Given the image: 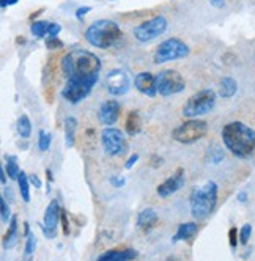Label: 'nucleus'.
<instances>
[{"label":"nucleus","instance_id":"1","mask_svg":"<svg viewBox=\"0 0 255 261\" xmlns=\"http://www.w3.org/2000/svg\"><path fill=\"white\" fill-rule=\"evenodd\" d=\"M62 71L66 79L81 81V82H85L95 87L99 79L101 60L96 54L90 50L74 49L63 57Z\"/></svg>","mask_w":255,"mask_h":261},{"label":"nucleus","instance_id":"2","mask_svg":"<svg viewBox=\"0 0 255 261\" xmlns=\"http://www.w3.org/2000/svg\"><path fill=\"white\" fill-rule=\"evenodd\" d=\"M222 142L236 158H247L255 153V130L241 121H230L222 127Z\"/></svg>","mask_w":255,"mask_h":261},{"label":"nucleus","instance_id":"3","mask_svg":"<svg viewBox=\"0 0 255 261\" xmlns=\"http://www.w3.org/2000/svg\"><path fill=\"white\" fill-rule=\"evenodd\" d=\"M191 214L194 219H207L217 204V184L214 181H207L192 189L189 197Z\"/></svg>","mask_w":255,"mask_h":261},{"label":"nucleus","instance_id":"4","mask_svg":"<svg viewBox=\"0 0 255 261\" xmlns=\"http://www.w3.org/2000/svg\"><path fill=\"white\" fill-rule=\"evenodd\" d=\"M121 35L123 32L115 21L99 19L85 30V40L98 49H109L121 40Z\"/></svg>","mask_w":255,"mask_h":261},{"label":"nucleus","instance_id":"5","mask_svg":"<svg viewBox=\"0 0 255 261\" xmlns=\"http://www.w3.org/2000/svg\"><path fill=\"white\" fill-rule=\"evenodd\" d=\"M216 91L213 88H205L202 91H197L192 95L185 107H183V115L186 118H198L202 115H207L216 106Z\"/></svg>","mask_w":255,"mask_h":261},{"label":"nucleus","instance_id":"6","mask_svg":"<svg viewBox=\"0 0 255 261\" xmlns=\"http://www.w3.org/2000/svg\"><path fill=\"white\" fill-rule=\"evenodd\" d=\"M208 134V123L198 118H189L172 130V137L178 143L191 145Z\"/></svg>","mask_w":255,"mask_h":261},{"label":"nucleus","instance_id":"7","mask_svg":"<svg viewBox=\"0 0 255 261\" xmlns=\"http://www.w3.org/2000/svg\"><path fill=\"white\" fill-rule=\"evenodd\" d=\"M189 52L191 49L185 41H181L180 38H169L158 46L153 55V62L156 65H162L178 59H185L189 55Z\"/></svg>","mask_w":255,"mask_h":261},{"label":"nucleus","instance_id":"8","mask_svg":"<svg viewBox=\"0 0 255 261\" xmlns=\"http://www.w3.org/2000/svg\"><path fill=\"white\" fill-rule=\"evenodd\" d=\"M156 88L158 95L167 98L185 91L186 81L176 69H162L156 74Z\"/></svg>","mask_w":255,"mask_h":261},{"label":"nucleus","instance_id":"9","mask_svg":"<svg viewBox=\"0 0 255 261\" xmlns=\"http://www.w3.org/2000/svg\"><path fill=\"white\" fill-rule=\"evenodd\" d=\"M167 19L164 16H155L153 19H148L142 22L140 25L134 27L133 33H134V38L139 43H150L153 40H156L158 36H161L164 32L167 30Z\"/></svg>","mask_w":255,"mask_h":261},{"label":"nucleus","instance_id":"10","mask_svg":"<svg viewBox=\"0 0 255 261\" xmlns=\"http://www.w3.org/2000/svg\"><path fill=\"white\" fill-rule=\"evenodd\" d=\"M101 143L104 148V153L109 156H121L126 151V139L120 129L106 126L101 133Z\"/></svg>","mask_w":255,"mask_h":261},{"label":"nucleus","instance_id":"11","mask_svg":"<svg viewBox=\"0 0 255 261\" xmlns=\"http://www.w3.org/2000/svg\"><path fill=\"white\" fill-rule=\"evenodd\" d=\"M106 90L111 93L112 96H123L130 91L131 82L128 77L126 71L123 69H112L106 74Z\"/></svg>","mask_w":255,"mask_h":261},{"label":"nucleus","instance_id":"12","mask_svg":"<svg viewBox=\"0 0 255 261\" xmlns=\"http://www.w3.org/2000/svg\"><path fill=\"white\" fill-rule=\"evenodd\" d=\"M62 216V210H60V203L59 200H52L47 208L44 211V217H43V223H41V231L47 239H54L57 236V227H59V219Z\"/></svg>","mask_w":255,"mask_h":261},{"label":"nucleus","instance_id":"13","mask_svg":"<svg viewBox=\"0 0 255 261\" xmlns=\"http://www.w3.org/2000/svg\"><path fill=\"white\" fill-rule=\"evenodd\" d=\"M92 90H93V87L90 84L66 79V84L62 90V96L65 98V101H68L71 104H79L90 95V93H92Z\"/></svg>","mask_w":255,"mask_h":261},{"label":"nucleus","instance_id":"14","mask_svg":"<svg viewBox=\"0 0 255 261\" xmlns=\"http://www.w3.org/2000/svg\"><path fill=\"white\" fill-rule=\"evenodd\" d=\"M185 173H186L185 169H176L175 173H172L170 178H167L166 181L161 182L158 186V189H156L158 195L161 198H167V197L176 194L185 186V181H186V175Z\"/></svg>","mask_w":255,"mask_h":261},{"label":"nucleus","instance_id":"15","mask_svg":"<svg viewBox=\"0 0 255 261\" xmlns=\"http://www.w3.org/2000/svg\"><path fill=\"white\" fill-rule=\"evenodd\" d=\"M121 114V106L115 99H107L101 104L99 112H98V118L103 126H114Z\"/></svg>","mask_w":255,"mask_h":261},{"label":"nucleus","instance_id":"16","mask_svg":"<svg viewBox=\"0 0 255 261\" xmlns=\"http://www.w3.org/2000/svg\"><path fill=\"white\" fill-rule=\"evenodd\" d=\"M134 87L142 93V95L155 98L158 95V88H156V76H153L151 72H139L134 77Z\"/></svg>","mask_w":255,"mask_h":261},{"label":"nucleus","instance_id":"17","mask_svg":"<svg viewBox=\"0 0 255 261\" xmlns=\"http://www.w3.org/2000/svg\"><path fill=\"white\" fill-rule=\"evenodd\" d=\"M158 222H159V217L153 208H145L137 216V227L143 233H150L158 225Z\"/></svg>","mask_w":255,"mask_h":261},{"label":"nucleus","instance_id":"18","mask_svg":"<svg viewBox=\"0 0 255 261\" xmlns=\"http://www.w3.org/2000/svg\"><path fill=\"white\" fill-rule=\"evenodd\" d=\"M139 256V252L134 249H114L107 250L98 256L99 261H126V259H134Z\"/></svg>","mask_w":255,"mask_h":261},{"label":"nucleus","instance_id":"19","mask_svg":"<svg viewBox=\"0 0 255 261\" xmlns=\"http://www.w3.org/2000/svg\"><path fill=\"white\" fill-rule=\"evenodd\" d=\"M198 233V225L195 222H186V223H180V227L172 238V242H180V241H188L194 238Z\"/></svg>","mask_w":255,"mask_h":261},{"label":"nucleus","instance_id":"20","mask_svg":"<svg viewBox=\"0 0 255 261\" xmlns=\"http://www.w3.org/2000/svg\"><path fill=\"white\" fill-rule=\"evenodd\" d=\"M17 241H19V225H17V216H13L10 220V227H8V231L4 238L2 246L5 250H8L17 244Z\"/></svg>","mask_w":255,"mask_h":261},{"label":"nucleus","instance_id":"21","mask_svg":"<svg viewBox=\"0 0 255 261\" xmlns=\"http://www.w3.org/2000/svg\"><path fill=\"white\" fill-rule=\"evenodd\" d=\"M76 129H78V120L74 117H66L65 118V145H66V148L74 146Z\"/></svg>","mask_w":255,"mask_h":261},{"label":"nucleus","instance_id":"22","mask_svg":"<svg viewBox=\"0 0 255 261\" xmlns=\"http://www.w3.org/2000/svg\"><path fill=\"white\" fill-rule=\"evenodd\" d=\"M142 130V118L139 115L137 110H133L130 112V115L126 118V133L128 136H137Z\"/></svg>","mask_w":255,"mask_h":261},{"label":"nucleus","instance_id":"23","mask_svg":"<svg viewBox=\"0 0 255 261\" xmlns=\"http://www.w3.org/2000/svg\"><path fill=\"white\" fill-rule=\"evenodd\" d=\"M238 91V84L233 77H222L219 84V96L221 98H232Z\"/></svg>","mask_w":255,"mask_h":261},{"label":"nucleus","instance_id":"24","mask_svg":"<svg viewBox=\"0 0 255 261\" xmlns=\"http://www.w3.org/2000/svg\"><path fill=\"white\" fill-rule=\"evenodd\" d=\"M5 169H7L8 178L13 179V181H17L21 170H19V164H17V158L14 154H7L5 156Z\"/></svg>","mask_w":255,"mask_h":261},{"label":"nucleus","instance_id":"25","mask_svg":"<svg viewBox=\"0 0 255 261\" xmlns=\"http://www.w3.org/2000/svg\"><path fill=\"white\" fill-rule=\"evenodd\" d=\"M17 186H19L21 198L26 203H29L30 201V179H29V176L24 172L19 173V178H17Z\"/></svg>","mask_w":255,"mask_h":261},{"label":"nucleus","instance_id":"26","mask_svg":"<svg viewBox=\"0 0 255 261\" xmlns=\"http://www.w3.org/2000/svg\"><path fill=\"white\" fill-rule=\"evenodd\" d=\"M207 159L211 164L222 162L224 161V150L217 143H213L211 146H208V150H207Z\"/></svg>","mask_w":255,"mask_h":261},{"label":"nucleus","instance_id":"27","mask_svg":"<svg viewBox=\"0 0 255 261\" xmlns=\"http://www.w3.org/2000/svg\"><path fill=\"white\" fill-rule=\"evenodd\" d=\"M17 133H19V136L22 139H29L32 136V123H30V118L27 115H21L19 118H17Z\"/></svg>","mask_w":255,"mask_h":261},{"label":"nucleus","instance_id":"28","mask_svg":"<svg viewBox=\"0 0 255 261\" xmlns=\"http://www.w3.org/2000/svg\"><path fill=\"white\" fill-rule=\"evenodd\" d=\"M49 22L47 21H35L32 25H30V32L32 35H35L36 38H43V36L47 35V29H49Z\"/></svg>","mask_w":255,"mask_h":261},{"label":"nucleus","instance_id":"29","mask_svg":"<svg viewBox=\"0 0 255 261\" xmlns=\"http://www.w3.org/2000/svg\"><path fill=\"white\" fill-rule=\"evenodd\" d=\"M0 208H2V211H0V216H2V223H10L13 216H11V210H10V203L4 195L0 197Z\"/></svg>","mask_w":255,"mask_h":261},{"label":"nucleus","instance_id":"30","mask_svg":"<svg viewBox=\"0 0 255 261\" xmlns=\"http://www.w3.org/2000/svg\"><path fill=\"white\" fill-rule=\"evenodd\" d=\"M50 143H52V136L46 130H40V136H38V148L40 151H47L50 148Z\"/></svg>","mask_w":255,"mask_h":261},{"label":"nucleus","instance_id":"31","mask_svg":"<svg viewBox=\"0 0 255 261\" xmlns=\"http://www.w3.org/2000/svg\"><path fill=\"white\" fill-rule=\"evenodd\" d=\"M35 247H36V238L33 233H30L27 236V242H26V250H24L26 256H32L35 253Z\"/></svg>","mask_w":255,"mask_h":261},{"label":"nucleus","instance_id":"32","mask_svg":"<svg viewBox=\"0 0 255 261\" xmlns=\"http://www.w3.org/2000/svg\"><path fill=\"white\" fill-rule=\"evenodd\" d=\"M250 233H252V227L249 225V223H246V225L241 227V230H240V242L243 246H247V242L250 239Z\"/></svg>","mask_w":255,"mask_h":261},{"label":"nucleus","instance_id":"33","mask_svg":"<svg viewBox=\"0 0 255 261\" xmlns=\"http://www.w3.org/2000/svg\"><path fill=\"white\" fill-rule=\"evenodd\" d=\"M46 47L47 49H62L63 43L59 40V36H47V38H46Z\"/></svg>","mask_w":255,"mask_h":261},{"label":"nucleus","instance_id":"34","mask_svg":"<svg viewBox=\"0 0 255 261\" xmlns=\"http://www.w3.org/2000/svg\"><path fill=\"white\" fill-rule=\"evenodd\" d=\"M228 242H230L232 249H236V246H238V230H236L235 227H232L228 230Z\"/></svg>","mask_w":255,"mask_h":261},{"label":"nucleus","instance_id":"35","mask_svg":"<svg viewBox=\"0 0 255 261\" xmlns=\"http://www.w3.org/2000/svg\"><path fill=\"white\" fill-rule=\"evenodd\" d=\"M109 182H111L114 188H123V186L126 184V179L123 178V176H117V175H114V176H111L109 178Z\"/></svg>","mask_w":255,"mask_h":261},{"label":"nucleus","instance_id":"36","mask_svg":"<svg viewBox=\"0 0 255 261\" xmlns=\"http://www.w3.org/2000/svg\"><path fill=\"white\" fill-rule=\"evenodd\" d=\"M60 32H62L60 24H50L49 29H47V36H59Z\"/></svg>","mask_w":255,"mask_h":261},{"label":"nucleus","instance_id":"37","mask_svg":"<svg viewBox=\"0 0 255 261\" xmlns=\"http://www.w3.org/2000/svg\"><path fill=\"white\" fill-rule=\"evenodd\" d=\"M29 179H30V184H33V188L35 189H41L43 188V182H41V179H40V176L38 175H30L29 176Z\"/></svg>","mask_w":255,"mask_h":261},{"label":"nucleus","instance_id":"38","mask_svg":"<svg viewBox=\"0 0 255 261\" xmlns=\"http://www.w3.org/2000/svg\"><path fill=\"white\" fill-rule=\"evenodd\" d=\"M90 11H92V7H81V8L76 10V17H78L79 21H82V19H84V16L88 14Z\"/></svg>","mask_w":255,"mask_h":261},{"label":"nucleus","instance_id":"39","mask_svg":"<svg viewBox=\"0 0 255 261\" xmlns=\"http://www.w3.org/2000/svg\"><path fill=\"white\" fill-rule=\"evenodd\" d=\"M4 197L8 200V203H13V201H14V194H13V189L10 188V186H5V189H4Z\"/></svg>","mask_w":255,"mask_h":261},{"label":"nucleus","instance_id":"40","mask_svg":"<svg viewBox=\"0 0 255 261\" xmlns=\"http://www.w3.org/2000/svg\"><path fill=\"white\" fill-rule=\"evenodd\" d=\"M60 220H62V227H63V233L65 234H69V223L66 220V214L62 211V216H60Z\"/></svg>","mask_w":255,"mask_h":261},{"label":"nucleus","instance_id":"41","mask_svg":"<svg viewBox=\"0 0 255 261\" xmlns=\"http://www.w3.org/2000/svg\"><path fill=\"white\" fill-rule=\"evenodd\" d=\"M137 161H139V154H133V156L130 158V159H128V161H126L124 167H126V169H128V170H130V169H133V167H134V164H136Z\"/></svg>","mask_w":255,"mask_h":261},{"label":"nucleus","instance_id":"42","mask_svg":"<svg viewBox=\"0 0 255 261\" xmlns=\"http://www.w3.org/2000/svg\"><path fill=\"white\" fill-rule=\"evenodd\" d=\"M19 0H0V7H2V10H5L7 7H11V5H16Z\"/></svg>","mask_w":255,"mask_h":261},{"label":"nucleus","instance_id":"43","mask_svg":"<svg viewBox=\"0 0 255 261\" xmlns=\"http://www.w3.org/2000/svg\"><path fill=\"white\" fill-rule=\"evenodd\" d=\"M7 169L5 167H0V182H2V186H7Z\"/></svg>","mask_w":255,"mask_h":261},{"label":"nucleus","instance_id":"44","mask_svg":"<svg viewBox=\"0 0 255 261\" xmlns=\"http://www.w3.org/2000/svg\"><path fill=\"white\" fill-rule=\"evenodd\" d=\"M210 4L214 8H224L225 7V0H210Z\"/></svg>","mask_w":255,"mask_h":261},{"label":"nucleus","instance_id":"45","mask_svg":"<svg viewBox=\"0 0 255 261\" xmlns=\"http://www.w3.org/2000/svg\"><path fill=\"white\" fill-rule=\"evenodd\" d=\"M238 201H241V203H246L247 201V192H240L238 194Z\"/></svg>","mask_w":255,"mask_h":261},{"label":"nucleus","instance_id":"46","mask_svg":"<svg viewBox=\"0 0 255 261\" xmlns=\"http://www.w3.org/2000/svg\"><path fill=\"white\" fill-rule=\"evenodd\" d=\"M24 234H26V238L30 234V225H29V222H24Z\"/></svg>","mask_w":255,"mask_h":261}]
</instances>
